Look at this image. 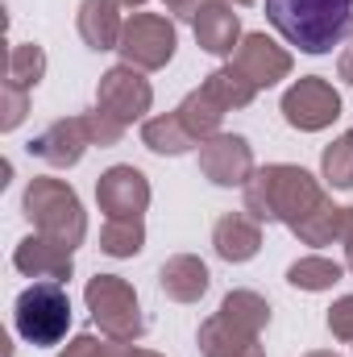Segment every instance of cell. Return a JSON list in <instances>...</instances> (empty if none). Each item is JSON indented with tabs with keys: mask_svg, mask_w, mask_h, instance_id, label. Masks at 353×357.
<instances>
[{
	"mask_svg": "<svg viewBox=\"0 0 353 357\" xmlns=\"http://www.w3.org/2000/svg\"><path fill=\"white\" fill-rule=\"evenodd\" d=\"M88 146H91V137H88L84 116H59V121H50V125L29 142V154L42 158L46 167L67 171V167H75V162L88 154Z\"/></svg>",
	"mask_w": 353,
	"mask_h": 357,
	"instance_id": "13",
	"label": "cell"
},
{
	"mask_svg": "<svg viewBox=\"0 0 353 357\" xmlns=\"http://www.w3.org/2000/svg\"><path fill=\"white\" fill-rule=\"evenodd\" d=\"M225 4H254V0H225Z\"/></svg>",
	"mask_w": 353,
	"mask_h": 357,
	"instance_id": "37",
	"label": "cell"
},
{
	"mask_svg": "<svg viewBox=\"0 0 353 357\" xmlns=\"http://www.w3.org/2000/svg\"><path fill=\"white\" fill-rule=\"evenodd\" d=\"M341 245H345V270H353V208L341 216Z\"/></svg>",
	"mask_w": 353,
	"mask_h": 357,
	"instance_id": "34",
	"label": "cell"
},
{
	"mask_svg": "<svg viewBox=\"0 0 353 357\" xmlns=\"http://www.w3.org/2000/svg\"><path fill=\"white\" fill-rule=\"evenodd\" d=\"M341 216H345V208H337L333 199H324L316 212H308L291 233L303 241V245H333V241H341Z\"/></svg>",
	"mask_w": 353,
	"mask_h": 357,
	"instance_id": "25",
	"label": "cell"
},
{
	"mask_svg": "<svg viewBox=\"0 0 353 357\" xmlns=\"http://www.w3.org/2000/svg\"><path fill=\"white\" fill-rule=\"evenodd\" d=\"M179 112V121L191 129V137L195 142H208V137H216L220 133V121H225V108L208 96L204 88H195V91H187L183 96V104L175 108Z\"/></svg>",
	"mask_w": 353,
	"mask_h": 357,
	"instance_id": "20",
	"label": "cell"
},
{
	"mask_svg": "<svg viewBox=\"0 0 353 357\" xmlns=\"http://www.w3.org/2000/svg\"><path fill=\"white\" fill-rule=\"evenodd\" d=\"M266 21L299 54H329L353 33V0H266Z\"/></svg>",
	"mask_w": 353,
	"mask_h": 357,
	"instance_id": "2",
	"label": "cell"
},
{
	"mask_svg": "<svg viewBox=\"0 0 353 357\" xmlns=\"http://www.w3.org/2000/svg\"><path fill=\"white\" fill-rule=\"evenodd\" d=\"M350 133H353V129H350Z\"/></svg>",
	"mask_w": 353,
	"mask_h": 357,
	"instance_id": "38",
	"label": "cell"
},
{
	"mask_svg": "<svg viewBox=\"0 0 353 357\" xmlns=\"http://www.w3.org/2000/svg\"><path fill=\"white\" fill-rule=\"evenodd\" d=\"M200 88L208 91L225 112H233V108H250V104H254V96H258V88H254L237 67H220V71H212Z\"/></svg>",
	"mask_w": 353,
	"mask_h": 357,
	"instance_id": "24",
	"label": "cell"
},
{
	"mask_svg": "<svg viewBox=\"0 0 353 357\" xmlns=\"http://www.w3.org/2000/svg\"><path fill=\"white\" fill-rule=\"evenodd\" d=\"M233 67L262 91V88H274L278 79H287L295 63H291V50L278 46L274 38H266V33H246L241 46H237V54H233Z\"/></svg>",
	"mask_w": 353,
	"mask_h": 357,
	"instance_id": "12",
	"label": "cell"
},
{
	"mask_svg": "<svg viewBox=\"0 0 353 357\" xmlns=\"http://www.w3.org/2000/svg\"><path fill=\"white\" fill-rule=\"evenodd\" d=\"M25 112H29V91L4 84V88H0V129L13 133V129L25 121Z\"/></svg>",
	"mask_w": 353,
	"mask_h": 357,
	"instance_id": "30",
	"label": "cell"
},
{
	"mask_svg": "<svg viewBox=\"0 0 353 357\" xmlns=\"http://www.w3.org/2000/svg\"><path fill=\"white\" fill-rule=\"evenodd\" d=\"M42 79H46V50L38 42H17L8 50V79L4 84L29 91V88H38Z\"/></svg>",
	"mask_w": 353,
	"mask_h": 357,
	"instance_id": "26",
	"label": "cell"
},
{
	"mask_svg": "<svg viewBox=\"0 0 353 357\" xmlns=\"http://www.w3.org/2000/svg\"><path fill=\"white\" fill-rule=\"evenodd\" d=\"M320 175L337 191H353V133H341L337 142L324 146L320 154Z\"/></svg>",
	"mask_w": 353,
	"mask_h": 357,
	"instance_id": "28",
	"label": "cell"
},
{
	"mask_svg": "<svg viewBox=\"0 0 353 357\" xmlns=\"http://www.w3.org/2000/svg\"><path fill=\"white\" fill-rule=\"evenodd\" d=\"M158 287L175 303H200L208 295V287H212V274H208V266L195 254H175L158 270Z\"/></svg>",
	"mask_w": 353,
	"mask_h": 357,
	"instance_id": "17",
	"label": "cell"
},
{
	"mask_svg": "<svg viewBox=\"0 0 353 357\" xmlns=\"http://www.w3.org/2000/svg\"><path fill=\"white\" fill-rule=\"evenodd\" d=\"M59 357H163L154 349H137L133 341H112V337H96V333H80L71 337Z\"/></svg>",
	"mask_w": 353,
	"mask_h": 357,
	"instance_id": "27",
	"label": "cell"
},
{
	"mask_svg": "<svg viewBox=\"0 0 353 357\" xmlns=\"http://www.w3.org/2000/svg\"><path fill=\"white\" fill-rule=\"evenodd\" d=\"M337 75L345 79L353 88V33L345 38V46H341V54H337Z\"/></svg>",
	"mask_w": 353,
	"mask_h": 357,
	"instance_id": "33",
	"label": "cell"
},
{
	"mask_svg": "<svg viewBox=\"0 0 353 357\" xmlns=\"http://www.w3.org/2000/svg\"><path fill=\"white\" fill-rule=\"evenodd\" d=\"M150 104H154V88H150V79H146L137 67L117 63V67H108V71L100 75L96 108H100V112H108V116H117L121 125L142 121V116L150 112Z\"/></svg>",
	"mask_w": 353,
	"mask_h": 357,
	"instance_id": "8",
	"label": "cell"
},
{
	"mask_svg": "<svg viewBox=\"0 0 353 357\" xmlns=\"http://www.w3.org/2000/svg\"><path fill=\"white\" fill-rule=\"evenodd\" d=\"M191 29H195L200 50L212 54V59L237 54V46H241V38H246V33H241V17H237L233 4H225V0H208V4L195 13Z\"/></svg>",
	"mask_w": 353,
	"mask_h": 357,
	"instance_id": "14",
	"label": "cell"
},
{
	"mask_svg": "<svg viewBox=\"0 0 353 357\" xmlns=\"http://www.w3.org/2000/svg\"><path fill=\"white\" fill-rule=\"evenodd\" d=\"M241 191H246V212L254 220H262V225H287V229H295L308 212H316L329 199L324 187L316 183V175H308L295 162L258 167Z\"/></svg>",
	"mask_w": 353,
	"mask_h": 357,
	"instance_id": "1",
	"label": "cell"
},
{
	"mask_svg": "<svg viewBox=\"0 0 353 357\" xmlns=\"http://www.w3.org/2000/svg\"><path fill=\"white\" fill-rule=\"evenodd\" d=\"M21 212L33 225V233L54 237V241H63L71 250L84 245V237H88V212H84L75 187L63 183V178H50V175L29 178L25 195H21Z\"/></svg>",
	"mask_w": 353,
	"mask_h": 357,
	"instance_id": "3",
	"label": "cell"
},
{
	"mask_svg": "<svg viewBox=\"0 0 353 357\" xmlns=\"http://www.w3.org/2000/svg\"><path fill=\"white\" fill-rule=\"evenodd\" d=\"M96 204L108 216H142L150 208V178L129 162H117L96 178Z\"/></svg>",
	"mask_w": 353,
	"mask_h": 357,
	"instance_id": "10",
	"label": "cell"
},
{
	"mask_svg": "<svg viewBox=\"0 0 353 357\" xmlns=\"http://www.w3.org/2000/svg\"><path fill=\"white\" fill-rule=\"evenodd\" d=\"M142 146H146L150 154L179 158V154H187V150L200 146V142H195L191 129L179 121V112H163V116H150V121L142 125Z\"/></svg>",
	"mask_w": 353,
	"mask_h": 357,
	"instance_id": "19",
	"label": "cell"
},
{
	"mask_svg": "<svg viewBox=\"0 0 353 357\" xmlns=\"http://www.w3.org/2000/svg\"><path fill=\"white\" fill-rule=\"evenodd\" d=\"M220 316L233 320L237 328L262 337V328L270 324V303H266L258 291H246V287H241V291H229V295L220 299Z\"/></svg>",
	"mask_w": 353,
	"mask_h": 357,
	"instance_id": "23",
	"label": "cell"
},
{
	"mask_svg": "<svg viewBox=\"0 0 353 357\" xmlns=\"http://www.w3.org/2000/svg\"><path fill=\"white\" fill-rule=\"evenodd\" d=\"M200 171L216 187H246L254 167V146L241 133H216L208 142H200Z\"/></svg>",
	"mask_w": 353,
	"mask_h": 357,
	"instance_id": "9",
	"label": "cell"
},
{
	"mask_svg": "<svg viewBox=\"0 0 353 357\" xmlns=\"http://www.w3.org/2000/svg\"><path fill=\"white\" fill-rule=\"evenodd\" d=\"M13 328L29 345H59L71 328V295L63 282H33L13 303Z\"/></svg>",
	"mask_w": 353,
	"mask_h": 357,
	"instance_id": "4",
	"label": "cell"
},
{
	"mask_svg": "<svg viewBox=\"0 0 353 357\" xmlns=\"http://www.w3.org/2000/svg\"><path fill=\"white\" fill-rule=\"evenodd\" d=\"M329 333L337 341H353V295H341L333 307H329Z\"/></svg>",
	"mask_w": 353,
	"mask_h": 357,
	"instance_id": "31",
	"label": "cell"
},
{
	"mask_svg": "<svg viewBox=\"0 0 353 357\" xmlns=\"http://www.w3.org/2000/svg\"><path fill=\"white\" fill-rule=\"evenodd\" d=\"M100 250L108 258H137L146 250L142 216H108V225L100 229Z\"/></svg>",
	"mask_w": 353,
	"mask_h": 357,
	"instance_id": "21",
	"label": "cell"
},
{
	"mask_svg": "<svg viewBox=\"0 0 353 357\" xmlns=\"http://www.w3.org/2000/svg\"><path fill=\"white\" fill-rule=\"evenodd\" d=\"M303 357H341V354H333V349H312V354H303Z\"/></svg>",
	"mask_w": 353,
	"mask_h": 357,
	"instance_id": "35",
	"label": "cell"
},
{
	"mask_svg": "<svg viewBox=\"0 0 353 357\" xmlns=\"http://www.w3.org/2000/svg\"><path fill=\"white\" fill-rule=\"evenodd\" d=\"M179 46V29L171 17L163 13H133L125 21V33H121V63L137 67V71H163L171 59H175Z\"/></svg>",
	"mask_w": 353,
	"mask_h": 357,
	"instance_id": "6",
	"label": "cell"
},
{
	"mask_svg": "<svg viewBox=\"0 0 353 357\" xmlns=\"http://www.w3.org/2000/svg\"><path fill=\"white\" fill-rule=\"evenodd\" d=\"M163 4H167V13H175L183 21H195V13H200L208 0H163Z\"/></svg>",
	"mask_w": 353,
	"mask_h": 357,
	"instance_id": "32",
	"label": "cell"
},
{
	"mask_svg": "<svg viewBox=\"0 0 353 357\" xmlns=\"http://www.w3.org/2000/svg\"><path fill=\"white\" fill-rule=\"evenodd\" d=\"M84 125H88L91 146H100V150H108V146H121V137H125V129H129V125H121L117 116H108V112H100V108L84 112Z\"/></svg>",
	"mask_w": 353,
	"mask_h": 357,
	"instance_id": "29",
	"label": "cell"
},
{
	"mask_svg": "<svg viewBox=\"0 0 353 357\" xmlns=\"http://www.w3.org/2000/svg\"><path fill=\"white\" fill-rule=\"evenodd\" d=\"M75 250L54 241V237H42V233H29L17 241L13 250V266L21 270L25 278H38V282H67L75 274Z\"/></svg>",
	"mask_w": 353,
	"mask_h": 357,
	"instance_id": "11",
	"label": "cell"
},
{
	"mask_svg": "<svg viewBox=\"0 0 353 357\" xmlns=\"http://www.w3.org/2000/svg\"><path fill=\"white\" fill-rule=\"evenodd\" d=\"M117 4H121V8H142L146 0H117Z\"/></svg>",
	"mask_w": 353,
	"mask_h": 357,
	"instance_id": "36",
	"label": "cell"
},
{
	"mask_svg": "<svg viewBox=\"0 0 353 357\" xmlns=\"http://www.w3.org/2000/svg\"><path fill=\"white\" fill-rule=\"evenodd\" d=\"M283 121L299 133H320L341 116V91L320 75H303L283 91Z\"/></svg>",
	"mask_w": 353,
	"mask_h": 357,
	"instance_id": "7",
	"label": "cell"
},
{
	"mask_svg": "<svg viewBox=\"0 0 353 357\" xmlns=\"http://www.w3.org/2000/svg\"><path fill=\"white\" fill-rule=\"evenodd\" d=\"M195 345L204 357H266V349L258 345V333L237 328L233 320H225L220 312L208 316L195 333Z\"/></svg>",
	"mask_w": 353,
	"mask_h": 357,
	"instance_id": "16",
	"label": "cell"
},
{
	"mask_svg": "<svg viewBox=\"0 0 353 357\" xmlns=\"http://www.w3.org/2000/svg\"><path fill=\"white\" fill-rule=\"evenodd\" d=\"M80 38L88 50H117L121 46V33H125V21H121V4L117 0H84L80 4Z\"/></svg>",
	"mask_w": 353,
	"mask_h": 357,
	"instance_id": "18",
	"label": "cell"
},
{
	"mask_svg": "<svg viewBox=\"0 0 353 357\" xmlns=\"http://www.w3.org/2000/svg\"><path fill=\"white\" fill-rule=\"evenodd\" d=\"M341 274H345L341 262H333L324 254H308V258H299V262L287 266V282L295 291H333L341 282Z\"/></svg>",
	"mask_w": 353,
	"mask_h": 357,
	"instance_id": "22",
	"label": "cell"
},
{
	"mask_svg": "<svg viewBox=\"0 0 353 357\" xmlns=\"http://www.w3.org/2000/svg\"><path fill=\"white\" fill-rule=\"evenodd\" d=\"M212 250L225 262H250L262 250V220H254L250 212H225L212 229Z\"/></svg>",
	"mask_w": 353,
	"mask_h": 357,
	"instance_id": "15",
	"label": "cell"
},
{
	"mask_svg": "<svg viewBox=\"0 0 353 357\" xmlns=\"http://www.w3.org/2000/svg\"><path fill=\"white\" fill-rule=\"evenodd\" d=\"M84 303H88L91 320H96V328L104 337H112V341H142L146 316H142L137 291L121 274H96V278H88Z\"/></svg>",
	"mask_w": 353,
	"mask_h": 357,
	"instance_id": "5",
	"label": "cell"
}]
</instances>
